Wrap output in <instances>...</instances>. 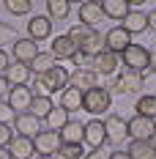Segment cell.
I'll use <instances>...</instances> for the list:
<instances>
[{"label": "cell", "mask_w": 156, "mask_h": 159, "mask_svg": "<svg viewBox=\"0 0 156 159\" xmlns=\"http://www.w3.org/2000/svg\"><path fill=\"white\" fill-rule=\"evenodd\" d=\"M107 85H109V93H123V96H131V93H140L145 88V74L140 71H131V69H118V74L107 77Z\"/></svg>", "instance_id": "cell-1"}, {"label": "cell", "mask_w": 156, "mask_h": 159, "mask_svg": "<svg viewBox=\"0 0 156 159\" xmlns=\"http://www.w3.org/2000/svg\"><path fill=\"white\" fill-rule=\"evenodd\" d=\"M121 66L123 69H131V71H140V74H148L151 71V49L137 44V41H131L121 52Z\"/></svg>", "instance_id": "cell-2"}, {"label": "cell", "mask_w": 156, "mask_h": 159, "mask_svg": "<svg viewBox=\"0 0 156 159\" xmlns=\"http://www.w3.org/2000/svg\"><path fill=\"white\" fill-rule=\"evenodd\" d=\"M36 85H38L41 96L60 93L63 88L69 85V71H66V66L55 63L52 69H49V71H44V74H38V77H36Z\"/></svg>", "instance_id": "cell-3"}, {"label": "cell", "mask_w": 156, "mask_h": 159, "mask_svg": "<svg viewBox=\"0 0 156 159\" xmlns=\"http://www.w3.org/2000/svg\"><path fill=\"white\" fill-rule=\"evenodd\" d=\"M112 107V93H109L107 85H96L91 91H85V99H82V110H88L91 115H104Z\"/></svg>", "instance_id": "cell-4"}, {"label": "cell", "mask_w": 156, "mask_h": 159, "mask_svg": "<svg viewBox=\"0 0 156 159\" xmlns=\"http://www.w3.org/2000/svg\"><path fill=\"white\" fill-rule=\"evenodd\" d=\"M104 132H107V140L112 145H121L129 140V121H126L123 115H107L104 118Z\"/></svg>", "instance_id": "cell-5"}, {"label": "cell", "mask_w": 156, "mask_h": 159, "mask_svg": "<svg viewBox=\"0 0 156 159\" xmlns=\"http://www.w3.org/2000/svg\"><path fill=\"white\" fill-rule=\"evenodd\" d=\"M60 134L58 132H49V129H41L36 137H33V148L38 157H55L60 151Z\"/></svg>", "instance_id": "cell-6"}, {"label": "cell", "mask_w": 156, "mask_h": 159, "mask_svg": "<svg viewBox=\"0 0 156 159\" xmlns=\"http://www.w3.org/2000/svg\"><path fill=\"white\" fill-rule=\"evenodd\" d=\"M118 69H121V55H115L109 49H101L99 55H93V71L99 77H112V74H118Z\"/></svg>", "instance_id": "cell-7"}, {"label": "cell", "mask_w": 156, "mask_h": 159, "mask_svg": "<svg viewBox=\"0 0 156 159\" xmlns=\"http://www.w3.org/2000/svg\"><path fill=\"white\" fill-rule=\"evenodd\" d=\"M11 126H14V134H22V137H30L33 140L41 132V118H36L33 112H16Z\"/></svg>", "instance_id": "cell-8"}, {"label": "cell", "mask_w": 156, "mask_h": 159, "mask_svg": "<svg viewBox=\"0 0 156 159\" xmlns=\"http://www.w3.org/2000/svg\"><path fill=\"white\" fill-rule=\"evenodd\" d=\"M129 121V137L131 140H154V126L156 118H145V115H131Z\"/></svg>", "instance_id": "cell-9"}, {"label": "cell", "mask_w": 156, "mask_h": 159, "mask_svg": "<svg viewBox=\"0 0 156 159\" xmlns=\"http://www.w3.org/2000/svg\"><path fill=\"white\" fill-rule=\"evenodd\" d=\"M129 44H131V33L126 30L123 25H115V28H109V30L104 33V49L115 52V55H121Z\"/></svg>", "instance_id": "cell-10"}, {"label": "cell", "mask_w": 156, "mask_h": 159, "mask_svg": "<svg viewBox=\"0 0 156 159\" xmlns=\"http://www.w3.org/2000/svg\"><path fill=\"white\" fill-rule=\"evenodd\" d=\"M52 19H49L47 14H36V16H30L28 19V39H33L36 44L38 41H47L49 36H52Z\"/></svg>", "instance_id": "cell-11"}, {"label": "cell", "mask_w": 156, "mask_h": 159, "mask_svg": "<svg viewBox=\"0 0 156 159\" xmlns=\"http://www.w3.org/2000/svg\"><path fill=\"white\" fill-rule=\"evenodd\" d=\"M107 143V132H104V121H88L85 124V132H82V145H88V148H104Z\"/></svg>", "instance_id": "cell-12"}, {"label": "cell", "mask_w": 156, "mask_h": 159, "mask_svg": "<svg viewBox=\"0 0 156 159\" xmlns=\"http://www.w3.org/2000/svg\"><path fill=\"white\" fill-rule=\"evenodd\" d=\"M33 91L30 85H22V88H11L8 91V96H6V102H8V107L14 112H28L30 110V102H33Z\"/></svg>", "instance_id": "cell-13"}, {"label": "cell", "mask_w": 156, "mask_h": 159, "mask_svg": "<svg viewBox=\"0 0 156 159\" xmlns=\"http://www.w3.org/2000/svg\"><path fill=\"white\" fill-rule=\"evenodd\" d=\"M38 52H41V49H38V44H36L33 39H28V36H25V39H19L14 47H11V58H14L16 63H28V66H30L33 58H36Z\"/></svg>", "instance_id": "cell-14"}, {"label": "cell", "mask_w": 156, "mask_h": 159, "mask_svg": "<svg viewBox=\"0 0 156 159\" xmlns=\"http://www.w3.org/2000/svg\"><path fill=\"white\" fill-rule=\"evenodd\" d=\"M69 85H74V88H79L85 93V91H91V88L101 85V82H99V74L93 69H74V71H69Z\"/></svg>", "instance_id": "cell-15"}, {"label": "cell", "mask_w": 156, "mask_h": 159, "mask_svg": "<svg viewBox=\"0 0 156 159\" xmlns=\"http://www.w3.org/2000/svg\"><path fill=\"white\" fill-rule=\"evenodd\" d=\"M6 82L11 85V88H22V85H30V77H33V71H30V66L28 63H11L8 69H6Z\"/></svg>", "instance_id": "cell-16"}, {"label": "cell", "mask_w": 156, "mask_h": 159, "mask_svg": "<svg viewBox=\"0 0 156 159\" xmlns=\"http://www.w3.org/2000/svg\"><path fill=\"white\" fill-rule=\"evenodd\" d=\"M58 96H60L58 107H63L69 115H71V112H77V110H82V99H85V93H82L79 88H74V85H66Z\"/></svg>", "instance_id": "cell-17"}, {"label": "cell", "mask_w": 156, "mask_h": 159, "mask_svg": "<svg viewBox=\"0 0 156 159\" xmlns=\"http://www.w3.org/2000/svg\"><path fill=\"white\" fill-rule=\"evenodd\" d=\"M74 52H77V44L63 33V36H55L52 39V47H49V55L55 58V61H71L74 58Z\"/></svg>", "instance_id": "cell-18"}, {"label": "cell", "mask_w": 156, "mask_h": 159, "mask_svg": "<svg viewBox=\"0 0 156 159\" xmlns=\"http://www.w3.org/2000/svg\"><path fill=\"white\" fill-rule=\"evenodd\" d=\"M107 16L101 11V3H93V0H88V3H82L79 6V22L82 25H88V28H96L99 22H104Z\"/></svg>", "instance_id": "cell-19"}, {"label": "cell", "mask_w": 156, "mask_h": 159, "mask_svg": "<svg viewBox=\"0 0 156 159\" xmlns=\"http://www.w3.org/2000/svg\"><path fill=\"white\" fill-rule=\"evenodd\" d=\"M82 132H85V124L77 121V118H69V124L58 134H60V143L66 145H82Z\"/></svg>", "instance_id": "cell-20"}, {"label": "cell", "mask_w": 156, "mask_h": 159, "mask_svg": "<svg viewBox=\"0 0 156 159\" xmlns=\"http://www.w3.org/2000/svg\"><path fill=\"white\" fill-rule=\"evenodd\" d=\"M101 11H104L107 19H121L123 22L126 16H129V11H131V3L129 0H104L101 3Z\"/></svg>", "instance_id": "cell-21"}, {"label": "cell", "mask_w": 156, "mask_h": 159, "mask_svg": "<svg viewBox=\"0 0 156 159\" xmlns=\"http://www.w3.org/2000/svg\"><path fill=\"white\" fill-rule=\"evenodd\" d=\"M8 151H11V157H14V159H33V154H36L33 140H30V137H22V134H16L14 140L8 143Z\"/></svg>", "instance_id": "cell-22"}, {"label": "cell", "mask_w": 156, "mask_h": 159, "mask_svg": "<svg viewBox=\"0 0 156 159\" xmlns=\"http://www.w3.org/2000/svg\"><path fill=\"white\" fill-rule=\"evenodd\" d=\"M121 25H123L131 36H140V33L148 30V14H145V11H129V16H126Z\"/></svg>", "instance_id": "cell-23"}, {"label": "cell", "mask_w": 156, "mask_h": 159, "mask_svg": "<svg viewBox=\"0 0 156 159\" xmlns=\"http://www.w3.org/2000/svg\"><path fill=\"white\" fill-rule=\"evenodd\" d=\"M66 124H69V112L63 110V107H58V104H55V107L47 112V118H44V126H47L49 132H60Z\"/></svg>", "instance_id": "cell-24"}, {"label": "cell", "mask_w": 156, "mask_h": 159, "mask_svg": "<svg viewBox=\"0 0 156 159\" xmlns=\"http://www.w3.org/2000/svg\"><path fill=\"white\" fill-rule=\"evenodd\" d=\"M93 33H96V28H88V25L77 22V25H71V28H69V33H66V36H69V39L77 44V49H82L85 44H88V39H91Z\"/></svg>", "instance_id": "cell-25"}, {"label": "cell", "mask_w": 156, "mask_h": 159, "mask_svg": "<svg viewBox=\"0 0 156 159\" xmlns=\"http://www.w3.org/2000/svg\"><path fill=\"white\" fill-rule=\"evenodd\" d=\"M126 154L129 159H154V140H131Z\"/></svg>", "instance_id": "cell-26"}, {"label": "cell", "mask_w": 156, "mask_h": 159, "mask_svg": "<svg viewBox=\"0 0 156 159\" xmlns=\"http://www.w3.org/2000/svg\"><path fill=\"white\" fill-rule=\"evenodd\" d=\"M44 8H47V16H49V19L58 22V19H66V16H69L71 3H69V0H47Z\"/></svg>", "instance_id": "cell-27"}, {"label": "cell", "mask_w": 156, "mask_h": 159, "mask_svg": "<svg viewBox=\"0 0 156 159\" xmlns=\"http://www.w3.org/2000/svg\"><path fill=\"white\" fill-rule=\"evenodd\" d=\"M52 107H55V104H52V99H49V96H33V102H30V110L28 112H33V115H36V118H47V112L52 110Z\"/></svg>", "instance_id": "cell-28"}, {"label": "cell", "mask_w": 156, "mask_h": 159, "mask_svg": "<svg viewBox=\"0 0 156 159\" xmlns=\"http://www.w3.org/2000/svg\"><path fill=\"white\" fill-rule=\"evenodd\" d=\"M137 115H145V118H156V96L154 93H145L137 99Z\"/></svg>", "instance_id": "cell-29"}, {"label": "cell", "mask_w": 156, "mask_h": 159, "mask_svg": "<svg viewBox=\"0 0 156 159\" xmlns=\"http://www.w3.org/2000/svg\"><path fill=\"white\" fill-rule=\"evenodd\" d=\"M55 66V58L49 55V52H38L36 58H33V63H30V71L38 77V74H44V71H49Z\"/></svg>", "instance_id": "cell-30"}, {"label": "cell", "mask_w": 156, "mask_h": 159, "mask_svg": "<svg viewBox=\"0 0 156 159\" xmlns=\"http://www.w3.org/2000/svg\"><path fill=\"white\" fill-rule=\"evenodd\" d=\"M19 39H22V36H19V30H16L11 22H0V49L6 47V44H11V47H14Z\"/></svg>", "instance_id": "cell-31"}, {"label": "cell", "mask_w": 156, "mask_h": 159, "mask_svg": "<svg viewBox=\"0 0 156 159\" xmlns=\"http://www.w3.org/2000/svg\"><path fill=\"white\" fill-rule=\"evenodd\" d=\"M3 6H6L8 14H14V16H28L33 11V3H30V0H6Z\"/></svg>", "instance_id": "cell-32"}, {"label": "cell", "mask_w": 156, "mask_h": 159, "mask_svg": "<svg viewBox=\"0 0 156 159\" xmlns=\"http://www.w3.org/2000/svg\"><path fill=\"white\" fill-rule=\"evenodd\" d=\"M58 159H82L85 157V145H60V151L55 154Z\"/></svg>", "instance_id": "cell-33"}, {"label": "cell", "mask_w": 156, "mask_h": 159, "mask_svg": "<svg viewBox=\"0 0 156 159\" xmlns=\"http://www.w3.org/2000/svg\"><path fill=\"white\" fill-rule=\"evenodd\" d=\"M71 63H74V69H93V55H88V52L77 49L74 58H71Z\"/></svg>", "instance_id": "cell-34"}, {"label": "cell", "mask_w": 156, "mask_h": 159, "mask_svg": "<svg viewBox=\"0 0 156 159\" xmlns=\"http://www.w3.org/2000/svg\"><path fill=\"white\" fill-rule=\"evenodd\" d=\"M14 126L11 124H0V148H8V143L14 140Z\"/></svg>", "instance_id": "cell-35"}, {"label": "cell", "mask_w": 156, "mask_h": 159, "mask_svg": "<svg viewBox=\"0 0 156 159\" xmlns=\"http://www.w3.org/2000/svg\"><path fill=\"white\" fill-rule=\"evenodd\" d=\"M14 115H16V112L8 107V102H6V99H0V124H11V121H14Z\"/></svg>", "instance_id": "cell-36"}, {"label": "cell", "mask_w": 156, "mask_h": 159, "mask_svg": "<svg viewBox=\"0 0 156 159\" xmlns=\"http://www.w3.org/2000/svg\"><path fill=\"white\" fill-rule=\"evenodd\" d=\"M82 159H109V151L107 148H91V151H85Z\"/></svg>", "instance_id": "cell-37"}, {"label": "cell", "mask_w": 156, "mask_h": 159, "mask_svg": "<svg viewBox=\"0 0 156 159\" xmlns=\"http://www.w3.org/2000/svg\"><path fill=\"white\" fill-rule=\"evenodd\" d=\"M11 66V58H8V52L6 49H0V74H6V69Z\"/></svg>", "instance_id": "cell-38"}, {"label": "cell", "mask_w": 156, "mask_h": 159, "mask_svg": "<svg viewBox=\"0 0 156 159\" xmlns=\"http://www.w3.org/2000/svg\"><path fill=\"white\" fill-rule=\"evenodd\" d=\"M109 159H129V154H126V151H112Z\"/></svg>", "instance_id": "cell-39"}, {"label": "cell", "mask_w": 156, "mask_h": 159, "mask_svg": "<svg viewBox=\"0 0 156 159\" xmlns=\"http://www.w3.org/2000/svg\"><path fill=\"white\" fill-rule=\"evenodd\" d=\"M148 28H154V30H156V8L148 14Z\"/></svg>", "instance_id": "cell-40"}, {"label": "cell", "mask_w": 156, "mask_h": 159, "mask_svg": "<svg viewBox=\"0 0 156 159\" xmlns=\"http://www.w3.org/2000/svg\"><path fill=\"white\" fill-rule=\"evenodd\" d=\"M0 159H14V157H11V151H8V148H0Z\"/></svg>", "instance_id": "cell-41"}, {"label": "cell", "mask_w": 156, "mask_h": 159, "mask_svg": "<svg viewBox=\"0 0 156 159\" xmlns=\"http://www.w3.org/2000/svg\"><path fill=\"white\" fill-rule=\"evenodd\" d=\"M151 71L156 74V52H151Z\"/></svg>", "instance_id": "cell-42"}, {"label": "cell", "mask_w": 156, "mask_h": 159, "mask_svg": "<svg viewBox=\"0 0 156 159\" xmlns=\"http://www.w3.org/2000/svg\"><path fill=\"white\" fill-rule=\"evenodd\" d=\"M38 159H58V157H38Z\"/></svg>", "instance_id": "cell-43"}, {"label": "cell", "mask_w": 156, "mask_h": 159, "mask_svg": "<svg viewBox=\"0 0 156 159\" xmlns=\"http://www.w3.org/2000/svg\"><path fill=\"white\" fill-rule=\"evenodd\" d=\"M154 159H156V140H154Z\"/></svg>", "instance_id": "cell-44"}]
</instances>
